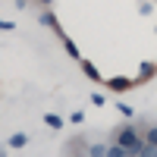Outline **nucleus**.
Listing matches in <instances>:
<instances>
[{"instance_id": "obj_1", "label": "nucleus", "mask_w": 157, "mask_h": 157, "mask_svg": "<svg viewBox=\"0 0 157 157\" xmlns=\"http://www.w3.org/2000/svg\"><path fill=\"white\" fill-rule=\"evenodd\" d=\"M113 141L123 145L129 154H141V151H145V141H141V123H126L120 129H113Z\"/></svg>"}, {"instance_id": "obj_2", "label": "nucleus", "mask_w": 157, "mask_h": 157, "mask_svg": "<svg viewBox=\"0 0 157 157\" xmlns=\"http://www.w3.org/2000/svg\"><path fill=\"white\" fill-rule=\"evenodd\" d=\"M113 91H126V88H132V78H123V75H116V78H110L107 82Z\"/></svg>"}, {"instance_id": "obj_3", "label": "nucleus", "mask_w": 157, "mask_h": 157, "mask_svg": "<svg viewBox=\"0 0 157 157\" xmlns=\"http://www.w3.org/2000/svg\"><path fill=\"white\" fill-rule=\"evenodd\" d=\"M63 47H66V54H69V57H75V60H82V57H78V47H75V44L69 41V38H63Z\"/></svg>"}, {"instance_id": "obj_4", "label": "nucleus", "mask_w": 157, "mask_h": 157, "mask_svg": "<svg viewBox=\"0 0 157 157\" xmlns=\"http://www.w3.org/2000/svg\"><path fill=\"white\" fill-rule=\"evenodd\" d=\"M82 72H85L88 78H101V75H98V69H94V66H91V63H88V60H82Z\"/></svg>"}, {"instance_id": "obj_5", "label": "nucleus", "mask_w": 157, "mask_h": 157, "mask_svg": "<svg viewBox=\"0 0 157 157\" xmlns=\"http://www.w3.org/2000/svg\"><path fill=\"white\" fill-rule=\"evenodd\" d=\"M107 151H110V148H104V145H88V154H91V157H104Z\"/></svg>"}, {"instance_id": "obj_6", "label": "nucleus", "mask_w": 157, "mask_h": 157, "mask_svg": "<svg viewBox=\"0 0 157 157\" xmlns=\"http://www.w3.org/2000/svg\"><path fill=\"white\" fill-rule=\"evenodd\" d=\"M44 120H47V126H50V129H60V126H63V120H60L57 113H47Z\"/></svg>"}, {"instance_id": "obj_7", "label": "nucleus", "mask_w": 157, "mask_h": 157, "mask_svg": "<svg viewBox=\"0 0 157 157\" xmlns=\"http://www.w3.org/2000/svg\"><path fill=\"white\" fill-rule=\"evenodd\" d=\"M25 141H29V138H25L22 132H19V135H10V145H13V148H25Z\"/></svg>"}, {"instance_id": "obj_8", "label": "nucleus", "mask_w": 157, "mask_h": 157, "mask_svg": "<svg viewBox=\"0 0 157 157\" xmlns=\"http://www.w3.org/2000/svg\"><path fill=\"white\" fill-rule=\"evenodd\" d=\"M145 141L157 145V126H148V129H145Z\"/></svg>"}, {"instance_id": "obj_9", "label": "nucleus", "mask_w": 157, "mask_h": 157, "mask_svg": "<svg viewBox=\"0 0 157 157\" xmlns=\"http://www.w3.org/2000/svg\"><path fill=\"white\" fill-rule=\"evenodd\" d=\"M38 19H41V25H57V16H54V13H41Z\"/></svg>"}, {"instance_id": "obj_10", "label": "nucleus", "mask_w": 157, "mask_h": 157, "mask_svg": "<svg viewBox=\"0 0 157 157\" xmlns=\"http://www.w3.org/2000/svg\"><path fill=\"white\" fill-rule=\"evenodd\" d=\"M154 75V63H145V66H141V75L138 78H151Z\"/></svg>"}, {"instance_id": "obj_11", "label": "nucleus", "mask_w": 157, "mask_h": 157, "mask_svg": "<svg viewBox=\"0 0 157 157\" xmlns=\"http://www.w3.org/2000/svg\"><path fill=\"white\" fill-rule=\"evenodd\" d=\"M41 3H47V6H50V3H54V0H41Z\"/></svg>"}]
</instances>
